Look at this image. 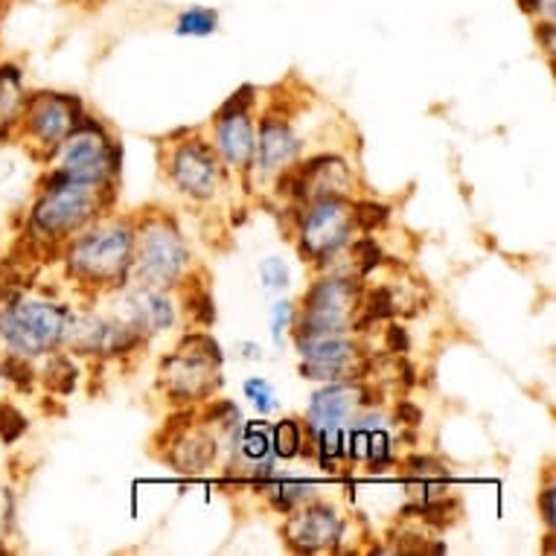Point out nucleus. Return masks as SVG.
<instances>
[{"label":"nucleus","mask_w":556,"mask_h":556,"mask_svg":"<svg viewBox=\"0 0 556 556\" xmlns=\"http://www.w3.org/2000/svg\"><path fill=\"white\" fill-rule=\"evenodd\" d=\"M74 312L62 303L33 301L15 294L0 306V344L7 353L38 358L55 353L74 332Z\"/></svg>","instance_id":"obj_1"},{"label":"nucleus","mask_w":556,"mask_h":556,"mask_svg":"<svg viewBox=\"0 0 556 556\" xmlns=\"http://www.w3.org/2000/svg\"><path fill=\"white\" fill-rule=\"evenodd\" d=\"M109 184L93 187V184L67 181L38 190L27 213L29 239L38 245H55L74 237L76 230H83L100 213L102 192Z\"/></svg>","instance_id":"obj_2"},{"label":"nucleus","mask_w":556,"mask_h":556,"mask_svg":"<svg viewBox=\"0 0 556 556\" xmlns=\"http://www.w3.org/2000/svg\"><path fill=\"white\" fill-rule=\"evenodd\" d=\"M135 260V230L128 225H100L67 248L71 274L93 286H123Z\"/></svg>","instance_id":"obj_3"},{"label":"nucleus","mask_w":556,"mask_h":556,"mask_svg":"<svg viewBox=\"0 0 556 556\" xmlns=\"http://www.w3.org/2000/svg\"><path fill=\"white\" fill-rule=\"evenodd\" d=\"M83 114V100L76 93L33 91L21 109L15 140H24L33 152L45 149V161L55 157V149L74 131V123Z\"/></svg>","instance_id":"obj_4"},{"label":"nucleus","mask_w":556,"mask_h":556,"mask_svg":"<svg viewBox=\"0 0 556 556\" xmlns=\"http://www.w3.org/2000/svg\"><path fill=\"white\" fill-rule=\"evenodd\" d=\"M362 309V283L350 277H324L303 294L294 336H346Z\"/></svg>","instance_id":"obj_5"},{"label":"nucleus","mask_w":556,"mask_h":556,"mask_svg":"<svg viewBox=\"0 0 556 556\" xmlns=\"http://www.w3.org/2000/svg\"><path fill=\"white\" fill-rule=\"evenodd\" d=\"M356 230L353 222V204L346 195H324L306 204V211L298 216V248L303 256H309L312 263L324 265L327 260L350 245Z\"/></svg>","instance_id":"obj_6"},{"label":"nucleus","mask_w":556,"mask_h":556,"mask_svg":"<svg viewBox=\"0 0 556 556\" xmlns=\"http://www.w3.org/2000/svg\"><path fill=\"white\" fill-rule=\"evenodd\" d=\"M131 268L143 286L166 289L175 286L190 268V251L184 245L181 233L166 222H149L135 237V260Z\"/></svg>","instance_id":"obj_7"},{"label":"nucleus","mask_w":556,"mask_h":556,"mask_svg":"<svg viewBox=\"0 0 556 556\" xmlns=\"http://www.w3.org/2000/svg\"><path fill=\"white\" fill-rule=\"evenodd\" d=\"M169 181L195 201H207L219 192L222 184V164L216 149L204 140H187L169 155L166 166Z\"/></svg>","instance_id":"obj_8"},{"label":"nucleus","mask_w":556,"mask_h":556,"mask_svg":"<svg viewBox=\"0 0 556 556\" xmlns=\"http://www.w3.org/2000/svg\"><path fill=\"white\" fill-rule=\"evenodd\" d=\"M161 384H164L166 396L175 405H190V402L211 400L213 393L219 391L222 376L219 365L195 358L190 353H173L161 362Z\"/></svg>","instance_id":"obj_9"},{"label":"nucleus","mask_w":556,"mask_h":556,"mask_svg":"<svg viewBox=\"0 0 556 556\" xmlns=\"http://www.w3.org/2000/svg\"><path fill=\"white\" fill-rule=\"evenodd\" d=\"M344 536V521L329 504L312 502L303 510L292 513L283 528L286 545L294 554H318V551H336Z\"/></svg>","instance_id":"obj_10"},{"label":"nucleus","mask_w":556,"mask_h":556,"mask_svg":"<svg viewBox=\"0 0 556 556\" xmlns=\"http://www.w3.org/2000/svg\"><path fill=\"white\" fill-rule=\"evenodd\" d=\"M370 396L374 391L362 382H327V388L315 391L306 408V431L344 426L356 414L358 405H376Z\"/></svg>","instance_id":"obj_11"},{"label":"nucleus","mask_w":556,"mask_h":556,"mask_svg":"<svg viewBox=\"0 0 556 556\" xmlns=\"http://www.w3.org/2000/svg\"><path fill=\"white\" fill-rule=\"evenodd\" d=\"M140 341L143 336L123 320L85 318L83 324H74V332H71V346L83 356H126L135 346H140Z\"/></svg>","instance_id":"obj_12"},{"label":"nucleus","mask_w":556,"mask_h":556,"mask_svg":"<svg viewBox=\"0 0 556 556\" xmlns=\"http://www.w3.org/2000/svg\"><path fill=\"white\" fill-rule=\"evenodd\" d=\"M298 152H301V140L289 126V119L277 117V114H265L260 119V140H256L254 155L263 164L265 173L292 166Z\"/></svg>","instance_id":"obj_13"},{"label":"nucleus","mask_w":556,"mask_h":556,"mask_svg":"<svg viewBox=\"0 0 556 556\" xmlns=\"http://www.w3.org/2000/svg\"><path fill=\"white\" fill-rule=\"evenodd\" d=\"M216 126V155L225 161L233 169H242L245 173L251 161L256 155V135L254 123H251V114H237V117L213 119Z\"/></svg>","instance_id":"obj_14"},{"label":"nucleus","mask_w":556,"mask_h":556,"mask_svg":"<svg viewBox=\"0 0 556 556\" xmlns=\"http://www.w3.org/2000/svg\"><path fill=\"white\" fill-rule=\"evenodd\" d=\"M126 312H123V324L135 329V332H161V329L173 327L175 312L169 298L161 294V289H152V286H140L126 298Z\"/></svg>","instance_id":"obj_15"},{"label":"nucleus","mask_w":556,"mask_h":556,"mask_svg":"<svg viewBox=\"0 0 556 556\" xmlns=\"http://www.w3.org/2000/svg\"><path fill=\"white\" fill-rule=\"evenodd\" d=\"M219 455V443L211 431L204 429H181L173 431V446L166 452V460L184 475H199L216 460Z\"/></svg>","instance_id":"obj_16"},{"label":"nucleus","mask_w":556,"mask_h":556,"mask_svg":"<svg viewBox=\"0 0 556 556\" xmlns=\"http://www.w3.org/2000/svg\"><path fill=\"white\" fill-rule=\"evenodd\" d=\"M402 466V481L405 490L414 502H431L440 495L448 493V469L446 464H440L438 457L431 455H410L400 460Z\"/></svg>","instance_id":"obj_17"},{"label":"nucleus","mask_w":556,"mask_h":556,"mask_svg":"<svg viewBox=\"0 0 556 556\" xmlns=\"http://www.w3.org/2000/svg\"><path fill=\"white\" fill-rule=\"evenodd\" d=\"M24 100H27L24 67L12 59H0V143L15 140Z\"/></svg>","instance_id":"obj_18"},{"label":"nucleus","mask_w":556,"mask_h":556,"mask_svg":"<svg viewBox=\"0 0 556 556\" xmlns=\"http://www.w3.org/2000/svg\"><path fill=\"white\" fill-rule=\"evenodd\" d=\"M294 346L303 356V362H356L358 358V344L350 341L346 336H294Z\"/></svg>","instance_id":"obj_19"},{"label":"nucleus","mask_w":556,"mask_h":556,"mask_svg":"<svg viewBox=\"0 0 556 556\" xmlns=\"http://www.w3.org/2000/svg\"><path fill=\"white\" fill-rule=\"evenodd\" d=\"M256 490L265 493V498L280 513H292L298 504H303L312 495V483L294 481V478H274L268 475L265 481L256 483Z\"/></svg>","instance_id":"obj_20"},{"label":"nucleus","mask_w":556,"mask_h":556,"mask_svg":"<svg viewBox=\"0 0 556 556\" xmlns=\"http://www.w3.org/2000/svg\"><path fill=\"white\" fill-rule=\"evenodd\" d=\"M219 29V12L213 7H190L175 18L173 33L181 38H207Z\"/></svg>","instance_id":"obj_21"},{"label":"nucleus","mask_w":556,"mask_h":556,"mask_svg":"<svg viewBox=\"0 0 556 556\" xmlns=\"http://www.w3.org/2000/svg\"><path fill=\"white\" fill-rule=\"evenodd\" d=\"M0 376H3V382L12 384L21 393H29L38 382L33 362L27 356H18V353H3V358H0Z\"/></svg>","instance_id":"obj_22"},{"label":"nucleus","mask_w":556,"mask_h":556,"mask_svg":"<svg viewBox=\"0 0 556 556\" xmlns=\"http://www.w3.org/2000/svg\"><path fill=\"white\" fill-rule=\"evenodd\" d=\"M271 448L274 457H283V460H292V457L301 455L303 448V426L298 420H280L271 429Z\"/></svg>","instance_id":"obj_23"},{"label":"nucleus","mask_w":556,"mask_h":556,"mask_svg":"<svg viewBox=\"0 0 556 556\" xmlns=\"http://www.w3.org/2000/svg\"><path fill=\"white\" fill-rule=\"evenodd\" d=\"M76 376H79V370H76V365L71 358L59 356V353H50V362H47L45 370V384L50 391L62 393V396L74 393Z\"/></svg>","instance_id":"obj_24"},{"label":"nucleus","mask_w":556,"mask_h":556,"mask_svg":"<svg viewBox=\"0 0 556 556\" xmlns=\"http://www.w3.org/2000/svg\"><path fill=\"white\" fill-rule=\"evenodd\" d=\"M353 222H356V230H362V233H374V230H382L391 222V207L374 199L353 201Z\"/></svg>","instance_id":"obj_25"},{"label":"nucleus","mask_w":556,"mask_h":556,"mask_svg":"<svg viewBox=\"0 0 556 556\" xmlns=\"http://www.w3.org/2000/svg\"><path fill=\"white\" fill-rule=\"evenodd\" d=\"M27 431H29L27 414H24L18 405L0 400V443H3V446H15Z\"/></svg>","instance_id":"obj_26"},{"label":"nucleus","mask_w":556,"mask_h":556,"mask_svg":"<svg viewBox=\"0 0 556 556\" xmlns=\"http://www.w3.org/2000/svg\"><path fill=\"white\" fill-rule=\"evenodd\" d=\"M181 353H190L195 358H204V362H213V365H219L225 362V353H222L219 341L207 332H190V336L181 338V344H178Z\"/></svg>","instance_id":"obj_27"},{"label":"nucleus","mask_w":556,"mask_h":556,"mask_svg":"<svg viewBox=\"0 0 556 556\" xmlns=\"http://www.w3.org/2000/svg\"><path fill=\"white\" fill-rule=\"evenodd\" d=\"M350 254H353V263L358 268V277H367V274L376 271L384 263V251L374 237H362L356 242L350 239Z\"/></svg>","instance_id":"obj_28"},{"label":"nucleus","mask_w":556,"mask_h":556,"mask_svg":"<svg viewBox=\"0 0 556 556\" xmlns=\"http://www.w3.org/2000/svg\"><path fill=\"white\" fill-rule=\"evenodd\" d=\"M184 306H187V318L201 324V327H213L216 324V303H213V294L207 289H192V292H187Z\"/></svg>","instance_id":"obj_29"},{"label":"nucleus","mask_w":556,"mask_h":556,"mask_svg":"<svg viewBox=\"0 0 556 556\" xmlns=\"http://www.w3.org/2000/svg\"><path fill=\"white\" fill-rule=\"evenodd\" d=\"M396 298H393V292L388 289V286H379V289H370L367 292V298L362 301V312H367L374 320H388L396 315Z\"/></svg>","instance_id":"obj_30"},{"label":"nucleus","mask_w":556,"mask_h":556,"mask_svg":"<svg viewBox=\"0 0 556 556\" xmlns=\"http://www.w3.org/2000/svg\"><path fill=\"white\" fill-rule=\"evenodd\" d=\"M256 102V88L254 85H242L239 91H233L228 97V102H222L219 111L213 114V119H225V117H237V114H251Z\"/></svg>","instance_id":"obj_31"},{"label":"nucleus","mask_w":556,"mask_h":556,"mask_svg":"<svg viewBox=\"0 0 556 556\" xmlns=\"http://www.w3.org/2000/svg\"><path fill=\"white\" fill-rule=\"evenodd\" d=\"M245 396L251 402H254V408L260 410V414H271V410H277V396H274V388L265 379H260V376H254V379H248L245 382Z\"/></svg>","instance_id":"obj_32"},{"label":"nucleus","mask_w":556,"mask_h":556,"mask_svg":"<svg viewBox=\"0 0 556 556\" xmlns=\"http://www.w3.org/2000/svg\"><path fill=\"white\" fill-rule=\"evenodd\" d=\"M260 280L265 283V289H274V292H280L289 286V268H286L283 260H277V256H268L260 263Z\"/></svg>","instance_id":"obj_33"},{"label":"nucleus","mask_w":556,"mask_h":556,"mask_svg":"<svg viewBox=\"0 0 556 556\" xmlns=\"http://www.w3.org/2000/svg\"><path fill=\"white\" fill-rule=\"evenodd\" d=\"M204 420L216 422L219 429L233 431L239 426V422H242V417H239V408H237V405H233V402L219 400V402H213L211 408H207V414H204Z\"/></svg>","instance_id":"obj_34"},{"label":"nucleus","mask_w":556,"mask_h":556,"mask_svg":"<svg viewBox=\"0 0 556 556\" xmlns=\"http://www.w3.org/2000/svg\"><path fill=\"white\" fill-rule=\"evenodd\" d=\"M292 318H294V306L289 301H280V303H274V309H271V338H274V344L280 346L283 344V332L289 327H292Z\"/></svg>","instance_id":"obj_35"},{"label":"nucleus","mask_w":556,"mask_h":556,"mask_svg":"<svg viewBox=\"0 0 556 556\" xmlns=\"http://www.w3.org/2000/svg\"><path fill=\"white\" fill-rule=\"evenodd\" d=\"M12 525H15V495L10 486L0 483V542H7Z\"/></svg>","instance_id":"obj_36"},{"label":"nucleus","mask_w":556,"mask_h":556,"mask_svg":"<svg viewBox=\"0 0 556 556\" xmlns=\"http://www.w3.org/2000/svg\"><path fill=\"white\" fill-rule=\"evenodd\" d=\"M384 346H388V353L405 356L410 350L408 329L402 327V324H388V329H384Z\"/></svg>","instance_id":"obj_37"},{"label":"nucleus","mask_w":556,"mask_h":556,"mask_svg":"<svg viewBox=\"0 0 556 556\" xmlns=\"http://www.w3.org/2000/svg\"><path fill=\"white\" fill-rule=\"evenodd\" d=\"M536 41H539V47L545 50L547 59H551V64H554V55H556V21H539L536 18Z\"/></svg>","instance_id":"obj_38"},{"label":"nucleus","mask_w":556,"mask_h":556,"mask_svg":"<svg viewBox=\"0 0 556 556\" xmlns=\"http://www.w3.org/2000/svg\"><path fill=\"white\" fill-rule=\"evenodd\" d=\"M396 422L408 426V429H420V426H422V408H420V405H414L410 400H400V402H396Z\"/></svg>","instance_id":"obj_39"},{"label":"nucleus","mask_w":556,"mask_h":556,"mask_svg":"<svg viewBox=\"0 0 556 556\" xmlns=\"http://www.w3.org/2000/svg\"><path fill=\"white\" fill-rule=\"evenodd\" d=\"M554 502H556V490L554 483H547L545 490L539 493V516H542V521L547 525V530L556 528V513H554Z\"/></svg>","instance_id":"obj_40"},{"label":"nucleus","mask_w":556,"mask_h":556,"mask_svg":"<svg viewBox=\"0 0 556 556\" xmlns=\"http://www.w3.org/2000/svg\"><path fill=\"white\" fill-rule=\"evenodd\" d=\"M400 374H402V384H405V388H414V384H417V367L410 365L405 356L400 358Z\"/></svg>","instance_id":"obj_41"},{"label":"nucleus","mask_w":556,"mask_h":556,"mask_svg":"<svg viewBox=\"0 0 556 556\" xmlns=\"http://www.w3.org/2000/svg\"><path fill=\"white\" fill-rule=\"evenodd\" d=\"M539 21H556V0H539Z\"/></svg>","instance_id":"obj_42"},{"label":"nucleus","mask_w":556,"mask_h":556,"mask_svg":"<svg viewBox=\"0 0 556 556\" xmlns=\"http://www.w3.org/2000/svg\"><path fill=\"white\" fill-rule=\"evenodd\" d=\"M516 3H519V10L525 12V15L539 18V0H516Z\"/></svg>","instance_id":"obj_43"},{"label":"nucleus","mask_w":556,"mask_h":556,"mask_svg":"<svg viewBox=\"0 0 556 556\" xmlns=\"http://www.w3.org/2000/svg\"><path fill=\"white\" fill-rule=\"evenodd\" d=\"M64 3H71V7H83V10H97V7H102L105 0H64Z\"/></svg>","instance_id":"obj_44"},{"label":"nucleus","mask_w":556,"mask_h":556,"mask_svg":"<svg viewBox=\"0 0 556 556\" xmlns=\"http://www.w3.org/2000/svg\"><path fill=\"white\" fill-rule=\"evenodd\" d=\"M554 530H551V533H547L545 536V547H542V551H545V554H554Z\"/></svg>","instance_id":"obj_45"},{"label":"nucleus","mask_w":556,"mask_h":556,"mask_svg":"<svg viewBox=\"0 0 556 556\" xmlns=\"http://www.w3.org/2000/svg\"><path fill=\"white\" fill-rule=\"evenodd\" d=\"M3 388H7V382H3V376H0V400H3Z\"/></svg>","instance_id":"obj_46"},{"label":"nucleus","mask_w":556,"mask_h":556,"mask_svg":"<svg viewBox=\"0 0 556 556\" xmlns=\"http://www.w3.org/2000/svg\"><path fill=\"white\" fill-rule=\"evenodd\" d=\"M3 7H7V0H0V12H3Z\"/></svg>","instance_id":"obj_47"}]
</instances>
